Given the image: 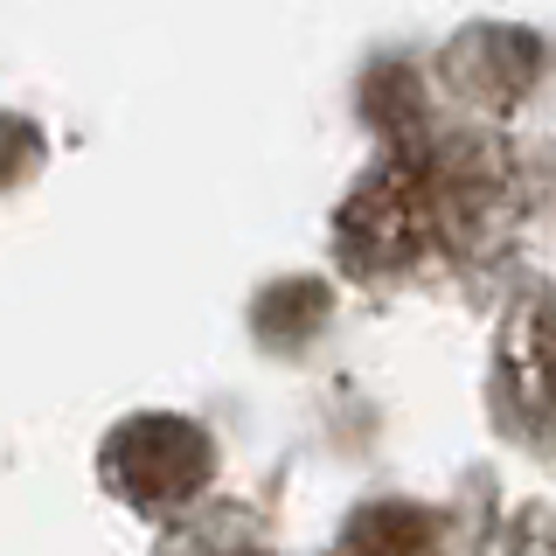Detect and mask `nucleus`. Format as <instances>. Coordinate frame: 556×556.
Wrapping results in <instances>:
<instances>
[{
	"instance_id": "obj_1",
	"label": "nucleus",
	"mask_w": 556,
	"mask_h": 556,
	"mask_svg": "<svg viewBox=\"0 0 556 556\" xmlns=\"http://www.w3.org/2000/svg\"><path fill=\"white\" fill-rule=\"evenodd\" d=\"M439 223V181L425 167H390L348 202L341 216V251L355 265H404Z\"/></svg>"
},
{
	"instance_id": "obj_2",
	"label": "nucleus",
	"mask_w": 556,
	"mask_h": 556,
	"mask_svg": "<svg viewBox=\"0 0 556 556\" xmlns=\"http://www.w3.org/2000/svg\"><path fill=\"white\" fill-rule=\"evenodd\" d=\"M112 466H118V486H126V494L174 501V494H188V486H202L208 445H202L195 425H181V417H139L132 431H118Z\"/></svg>"
},
{
	"instance_id": "obj_3",
	"label": "nucleus",
	"mask_w": 556,
	"mask_h": 556,
	"mask_svg": "<svg viewBox=\"0 0 556 556\" xmlns=\"http://www.w3.org/2000/svg\"><path fill=\"white\" fill-rule=\"evenodd\" d=\"M348 556H439V529L417 508H369L348 529Z\"/></svg>"
}]
</instances>
